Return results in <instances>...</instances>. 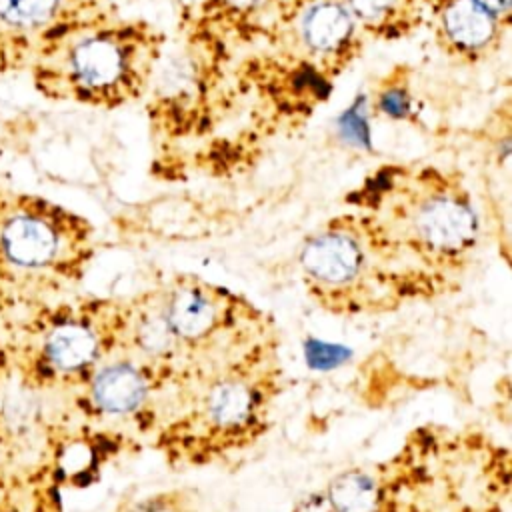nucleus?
<instances>
[{"mask_svg":"<svg viewBox=\"0 0 512 512\" xmlns=\"http://www.w3.org/2000/svg\"><path fill=\"white\" fill-rule=\"evenodd\" d=\"M422 300L454 292L480 238L476 204L460 178L434 166H388L348 198Z\"/></svg>","mask_w":512,"mask_h":512,"instance_id":"1","label":"nucleus"},{"mask_svg":"<svg viewBox=\"0 0 512 512\" xmlns=\"http://www.w3.org/2000/svg\"><path fill=\"white\" fill-rule=\"evenodd\" d=\"M278 338L166 390L146 436L174 466H206L250 448L280 394Z\"/></svg>","mask_w":512,"mask_h":512,"instance_id":"2","label":"nucleus"},{"mask_svg":"<svg viewBox=\"0 0 512 512\" xmlns=\"http://www.w3.org/2000/svg\"><path fill=\"white\" fill-rule=\"evenodd\" d=\"M96 256V228L40 194L0 186V322L72 296Z\"/></svg>","mask_w":512,"mask_h":512,"instance_id":"3","label":"nucleus"},{"mask_svg":"<svg viewBox=\"0 0 512 512\" xmlns=\"http://www.w3.org/2000/svg\"><path fill=\"white\" fill-rule=\"evenodd\" d=\"M164 44L162 30L112 12L60 34L28 74L46 100L116 110L146 96Z\"/></svg>","mask_w":512,"mask_h":512,"instance_id":"4","label":"nucleus"},{"mask_svg":"<svg viewBox=\"0 0 512 512\" xmlns=\"http://www.w3.org/2000/svg\"><path fill=\"white\" fill-rule=\"evenodd\" d=\"M4 326L12 378L46 398H66L118 350L122 298L72 294Z\"/></svg>","mask_w":512,"mask_h":512,"instance_id":"5","label":"nucleus"},{"mask_svg":"<svg viewBox=\"0 0 512 512\" xmlns=\"http://www.w3.org/2000/svg\"><path fill=\"white\" fill-rule=\"evenodd\" d=\"M298 268L308 296L336 316L390 314L420 302L366 218L352 208L304 240Z\"/></svg>","mask_w":512,"mask_h":512,"instance_id":"6","label":"nucleus"},{"mask_svg":"<svg viewBox=\"0 0 512 512\" xmlns=\"http://www.w3.org/2000/svg\"><path fill=\"white\" fill-rule=\"evenodd\" d=\"M274 56L340 76L362 50V30L342 0H278L262 26Z\"/></svg>","mask_w":512,"mask_h":512,"instance_id":"7","label":"nucleus"},{"mask_svg":"<svg viewBox=\"0 0 512 512\" xmlns=\"http://www.w3.org/2000/svg\"><path fill=\"white\" fill-rule=\"evenodd\" d=\"M214 34L192 32L190 42L162 52L152 74L148 96L158 128L180 138L208 122L212 96L224 78Z\"/></svg>","mask_w":512,"mask_h":512,"instance_id":"8","label":"nucleus"},{"mask_svg":"<svg viewBox=\"0 0 512 512\" xmlns=\"http://www.w3.org/2000/svg\"><path fill=\"white\" fill-rule=\"evenodd\" d=\"M112 12L110 0H0V76L28 72L60 34Z\"/></svg>","mask_w":512,"mask_h":512,"instance_id":"9","label":"nucleus"},{"mask_svg":"<svg viewBox=\"0 0 512 512\" xmlns=\"http://www.w3.org/2000/svg\"><path fill=\"white\" fill-rule=\"evenodd\" d=\"M426 8L436 44L460 62L484 60L500 46L508 28L476 0H428Z\"/></svg>","mask_w":512,"mask_h":512,"instance_id":"10","label":"nucleus"},{"mask_svg":"<svg viewBox=\"0 0 512 512\" xmlns=\"http://www.w3.org/2000/svg\"><path fill=\"white\" fill-rule=\"evenodd\" d=\"M62 482L52 462H0V512H62Z\"/></svg>","mask_w":512,"mask_h":512,"instance_id":"11","label":"nucleus"},{"mask_svg":"<svg viewBox=\"0 0 512 512\" xmlns=\"http://www.w3.org/2000/svg\"><path fill=\"white\" fill-rule=\"evenodd\" d=\"M364 34L400 38L420 24L428 0H342Z\"/></svg>","mask_w":512,"mask_h":512,"instance_id":"12","label":"nucleus"},{"mask_svg":"<svg viewBox=\"0 0 512 512\" xmlns=\"http://www.w3.org/2000/svg\"><path fill=\"white\" fill-rule=\"evenodd\" d=\"M374 106L380 114L388 118L406 120L414 110V100L406 86V80L382 78L380 88L376 90V96H374Z\"/></svg>","mask_w":512,"mask_h":512,"instance_id":"13","label":"nucleus"},{"mask_svg":"<svg viewBox=\"0 0 512 512\" xmlns=\"http://www.w3.org/2000/svg\"><path fill=\"white\" fill-rule=\"evenodd\" d=\"M12 376V362H10V348H8V334L6 326L0 322V388Z\"/></svg>","mask_w":512,"mask_h":512,"instance_id":"14","label":"nucleus"},{"mask_svg":"<svg viewBox=\"0 0 512 512\" xmlns=\"http://www.w3.org/2000/svg\"><path fill=\"white\" fill-rule=\"evenodd\" d=\"M482 4L490 14H494L500 22L510 24V10H512V0H476Z\"/></svg>","mask_w":512,"mask_h":512,"instance_id":"15","label":"nucleus"}]
</instances>
